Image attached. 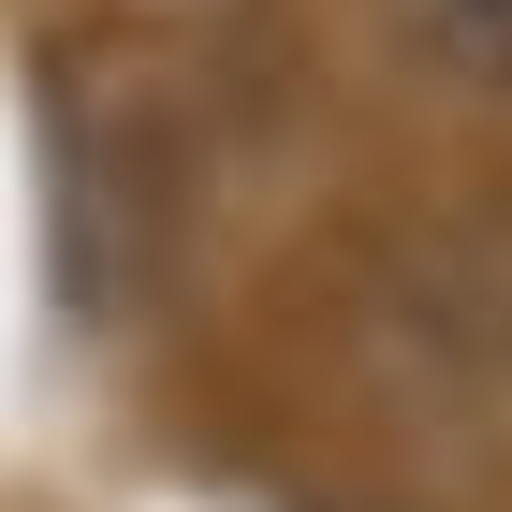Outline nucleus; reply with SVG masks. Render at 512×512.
<instances>
[{"label":"nucleus","instance_id":"obj_1","mask_svg":"<svg viewBox=\"0 0 512 512\" xmlns=\"http://www.w3.org/2000/svg\"><path fill=\"white\" fill-rule=\"evenodd\" d=\"M395 88H425L454 118H512V0H352Z\"/></svg>","mask_w":512,"mask_h":512}]
</instances>
